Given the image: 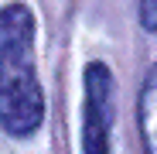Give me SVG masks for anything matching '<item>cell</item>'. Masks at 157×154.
I'll use <instances>...</instances> for the list:
<instances>
[{
	"instance_id": "cell-1",
	"label": "cell",
	"mask_w": 157,
	"mask_h": 154,
	"mask_svg": "<svg viewBox=\"0 0 157 154\" xmlns=\"http://www.w3.org/2000/svg\"><path fill=\"white\" fill-rule=\"evenodd\" d=\"M44 120V89L34 69V14L24 4L0 7V127L31 137Z\"/></svg>"
},
{
	"instance_id": "cell-2",
	"label": "cell",
	"mask_w": 157,
	"mask_h": 154,
	"mask_svg": "<svg viewBox=\"0 0 157 154\" xmlns=\"http://www.w3.org/2000/svg\"><path fill=\"white\" fill-rule=\"evenodd\" d=\"M113 130V75L106 62L86 65V106H82V154H109Z\"/></svg>"
},
{
	"instance_id": "cell-3",
	"label": "cell",
	"mask_w": 157,
	"mask_h": 154,
	"mask_svg": "<svg viewBox=\"0 0 157 154\" xmlns=\"http://www.w3.org/2000/svg\"><path fill=\"white\" fill-rule=\"evenodd\" d=\"M137 123H140V140L144 154H157V65L147 72V79L137 96Z\"/></svg>"
},
{
	"instance_id": "cell-4",
	"label": "cell",
	"mask_w": 157,
	"mask_h": 154,
	"mask_svg": "<svg viewBox=\"0 0 157 154\" xmlns=\"http://www.w3.org/2000/svg\"><path fill=\"white\" fill-rule=\"evenodd\" d=\"M140 24L147 31H157V0H140Z\"/></svg>"
}]
</instances>
